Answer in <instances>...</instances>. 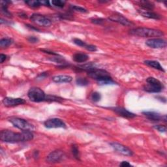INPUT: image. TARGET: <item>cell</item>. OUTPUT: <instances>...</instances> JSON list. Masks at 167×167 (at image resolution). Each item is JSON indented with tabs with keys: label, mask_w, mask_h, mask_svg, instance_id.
Segmentation results:
<instances>
[{
	"label": "cell",
	"mask_w": 167,
	"mask_h": 167,
	"mask_svg": "<svg viewBox=\"0 0 167 167\" xmlns=\"http://www.w3.org/2000/svg\"><path fill=\"white\" fill-rule=\"evenodd\" d=\"M7 59V56L5 55V54H0V63H3V61H5Z\"/></svg>",
	"instance_id": "ab89813d"
},
{
	"label": "cell",
	"mask_w": 167,
	"mask_h": 167,
	"mask_svg": "<svg viewBox=\"0 0 167 167\" xmlns=\"http://www.w3.org/2000/svg\"><path fill=\"white\" fill-rule=\"evenodd\" d=\"M30 20L36 24L40 26L48 27L51 26L52 24V20H50V19L44 16V15H42L40 14H33L32 16L30 17Z\"/></svg>",
	"instance_id": "52a82bcc"
},
{
	"label": "cell",
	"mask_w": 167,
	"mask_h": 167,
	"mask_svg": "<svg viewBox=\"0 0 167 167\" xmlns=\"http://www.w3.org/2000/svg\"><path fill=\"white\" fill-rule=\"evenodd\" d=\"M108 19L111 21L118 22L119 24H121L126 26H129L133 24V22H131L129 20H128L127 18L124 17L123 15L118 13H115L113 14H112L111 16H110L109 18H108Z\"/></svg>",
	"instance_id": "7c38bea8"
},
{
	"label": "cell",
	"mask_w": 167,
	"mask_h": 167,
	"mask_svg": "<svg viewBox=\"0 0 167 167\" xmlns=\"http://www.w3.org/2000/svg\"><path fill=\"white\" fill-rule=\"evenodd\" d=\"M3 104L7 107H13L18 105H22L26 103V100L22 98H13V97H5L2 101Z\"/></svg>",
	"instance_id": "5bb4252c"
},
{
	"label": "cell",
	"mask_w": 167,
	"mask_h": 167,
	"mask_svg": "<svg viewBox=\"0 0 167 167\" xmlns=\"http://www.w3.org/2000/svg\"><path fill=\"white\" fill-rule=\"evenodd\" d=\"M28 41L31 42V43H37V42H39V39L36 37H34V36H30L28 38Z\"/></svg>",
	"instance_id": "d590c367"
},
{
	"label": "cell",
	"mask_w": 167,
	"mask_h": 167,
	"mask_svg": "<svg viewBox=\"0 0 167 167\" xmlns=\"http://www.w3.org/2000/svg\"><path fill=\"white\" fill-rule=\"evenodd\" d=\"M65 3L66 2L62 1V0H53V1L50 2L51 6L59 7V8H63Z\"/></svg>",
	"instance_id": "4316f807"
},
{
	"label": "cell",
	"mask_w": 167,
	"mask_h": 167,
	"mask_svg": "<svg viewBox=\"0 0 167 167\" xmlns=\"http://www.w3.org/2000/svg\"><path fill=\"white\" fill-rule=\"evenodd\" d=\"M35 153H36V154L34 155V157H36H36H38V156H39V152H38V151H35Z\"/></svg>",
	"instance_id": "b9f144b4"
},
{
	"label": "cell",
	"mask_w": 167,
	"mask_h": 167,
	"mask_svg": "<svg viewBox=\"0 0 167 167\" xmlns=\"http://www.w3.org/2000/svg\"><path fill=\"white\" fill-rule=\"evenodd\" d=\"M13 43V39H11L10 38H3L0 40V46L2 48H5L9 47Z\"/></svg>",
	"instance_id": "7402d4cb"
},
{
	"label": "cell",
	"mask_w": 167,
	"mask_h": 167,
	"mask_svg": "<svg viewBox=\"0 0 167 167\" xmlns=\"http://www.w3.org/2000/svg\"><path fill=\"white\" fill-rule=\"evenodd\" d=\"M153 128L155 129L158 131L159 132H161V133H165L166 131V127L165 125H156L153 126Z\"/></svg>",
	"instance_id": "1f68e13d"
},
{
	"label": "cell",
	"mask_w": 167,
	"mask_h": 167,
	"mask_svg": "<svg viewBox=\"0 0 167 167\" xmlns=\"http://www.w3.org/2000/svg\"><path fill=\"white\" fill-rule=\"evenodd\" d=\"M66 155L63 151L55 150L50 153L46 157V161L48 163L54 164V163L60 162L65 159Z\"/></svg>",
	"instance_id": "ba28073f"
},
{
	"label": "cell",
	"mask_w": 167,
	"mask_h": 167,
	"mask_svg": "<svg viewBox=\"0 0 167 167\" xmlns=\"http://www.w3.org/2000/svg\"><path fill=\"white\" fill-rule=\"evenodd\" d=\"M49 60L51 61L56 62V63H60V65H66V61L64 60V58L61 57L59 55L56 56V57H52V58H50Z\"/></svg>",
	"instance_id": "cb8c5ba5"
},
{
	"label": "cell",
	"mask_w": 167,
	"mask_h": 167,
	"mask_svg": "<svg viewBox=\"0 0 167 167\" xmlns=\"http://www.w3.org/2000/svg\"><path fill=\"white\" fill-rule=\"evenodd\" d=\"M29 99L34 103H41L45 101L46 95L41 88L33 87L29 89L28 93Z\"/></svg>",
	"instance_id": "8992f818"
},
{
	"label": "cell",
	"mask_w": 167,
	"mask_h": 167,
	"mask_svg": "<svg viewBox=\"0 0 167 167\" xmlns=\"http://www.w3.org/2000/svg\"><path fill=\"white\" fill-rule=\"evenodd\" d=\"M142 114L144 115V116L153 122H160L164 121L165 122H166V116L164 115L162 116L158 112L154 111H144L142 112Z\"/></svg>",
	"instance_id": "4fadbf2b"
},
{
	"label": "cell",
	"mask_w": 167,
	"mask_h": 167,
	"mask_svg": "<svg viewBox=\"0 0 167 167\" xmlns=\"http://www.w3.org/2000/svg\"><path fill=\"white\" fill-rule=\"evenodd\" d=\"M120 166H123V167H127V166H131V165L130 164V163L129 162H127V161H122L121 163H120V165H119Z\"/></svg>",
	"instance_id": "74e56055"
},
{
	"label": "cell",
	"mask_w": 167,
	"mask_h": 167,
	"mask_svg": "<svg viewBox=\"0 0 167 167\" xmlns=\"http://www.w3.org/2000/svg\"><path fill=\"white\" fill-rule=\"evenodd\" d=\"M26 26L27 27V28H28L29 29H32V30H34V31H36V32H40V30L38 28H36L35 26H31L29 24H26Z\"/></svg>",
	"instance_id": "f35d334b"
},
{
	"label": "cell",
	"mask_w": 167,
	"mask_h": 167,
	"mask_svg": "<svg viewBox=\"0 0 167 167\" xmlns=\"http://www.w3.org/2000/svg\"><path fill=\"white\" fill-rule=\"evenodd\" d=\"M9 122L14 125V127L18 128L22 131H32L34 129V127L28 122L27 120L17 117H10L8 118Z\"/></svg>",
	"instance_id": "5b68a950"
},
{
	"label": "cell",
	"mask_w": 167,
	"mask_h": 167,
	"mask_svg": "<svg viewBox=\"0 0 167 167\" xmlns=\"http://www.w3.org/2000/svg\"><path fill=\"white\" fill-rule=\"evenodd\" d=\"M138 13L141 14V16L145 18L155 19V20H160V19H161V16L160 14H159L156 13H154L152 11L140 9H138Z\"/></svg>",
	"instance_id": "2e32d148"
},
{
	"label": "cell",
	"mask_w": 167,
	"mask_h": 167,
	"mask_svg": "<svg viewBox=\"0 0 167 167\" xmlns=\"http://www.w3.org/2000/svg\"><path fill=\"white\" fill-rule=\"evenodd\" d=\"M93 24H97V25H102L104 22V19L103 18H93L91 20Z\"/></svg>",
	"instance_id": "d6a6232c"
},
{
	"label": "cell",
	"mask_w": 167,
	"mask_h": 167,
	"mask_svg": "<svg viewBox=\"0 0 167 167\" xmlns=\"http://www.w3.org/2000/svg\"><path fill=\"white\" fill-rule=\"evenodd\" d=\"M10 2L7 1H2L1 2V11L3 14H4L5 17L11 18L12 17V14H11L9 11L7 9L8 8V4L10 3Z\"/></svg>",
	"instance_id": "ffe728a7"
},
{
	"label": "cell",
	"mask_w": 167,
	"mask_h": 167,
	"mask_svg": "<svg viewBox=\"0 0 167 167\" xmlns=\"http://www.w3.org/2000/svg\"><path fill=\"white\" fill-rule=\"evenodd\" d=\"M76 83L80 86H86L89 84V81L83 77H79L76 80Z\"/></svg>",
	"instance_id": "484cf974"
},
{
	"label": "cell",
	"mask_w": 167,
	"mask_h": 167,
	"mask_svg": "<svg viewBox=\"0 0 167 167\" xmlns=\"http://www.w3.org/2000/svg\"><path fill=\"white\" fill-rule=\"evenodd\" d=\"M63 101V99H62L61 97L57 96L54 95H47L46 97L45 101L48 102H57V103H61Z\"/></svg>",
	"instance_id": "603a6c76"
},
{
	"label": "cell",
	"mask_w": 167,
	"mask_h": 167,
	"mask_svg": "<svg viewBox=\"0 0 167 167\" xmlns=\"http://www.w3.org/2000/svg\"><path fill=\"white\" fill-rule=\"evenodd\" d=\"M33 134L32 131H22L21 133H15L9 130H3L0 133V139L2 142L7 143H18L32 141L33 139Z\"/></svg>",
	"instance_id": "6da1fadb"
},
{
	"label": "cell",
	"mask_w": 167,
	"mask_h": 167,
	"mask_svg": "<svg viewBox=\"0 0 167 167\" xmlns=\"http://www.w3.org/2000/svg\"><path fill=\"white\" fill-rule=\"evenodd\" d=\"M73 59L76 63H84L89 60V56L86 54L78 52L74 54Z\"/></svg>",
	"instance_id": "ac0fdd59"
},
{
	"label": "cell",
	"mask_w": 167,
	"mask_h": 167,
	"mask_svg": "<svg viewBox=\"0 0 167 167\" xmlns=\"http://www.w3.org/2000/svg\"><path fill=\"white\" fill-rule=\"evenodd\" d=\"M73 41L76 45L81 46V47H83V48H86V46L88 45V44H86V42H84L82 40H81V39H78V38L73 39Z\"/></svg>",
	"instance_id": "f546056e"
},
{
	"label": "cell",
	"mask_w": 167,
	"mask_h": 167,
	"mask_svg": "<svg viewBox=\"0 0 167 167\" xmlns=\"http://www.w3.org/2000/svg\"><path fill=\"white\" fill-rule=\"evenodd\" d=\"M44 125L48 129H54V128H64L65 129L67 125L63 120L60 118H50L44 122Z\"/></svg>",
	"instance_id": "9c48e42d"
},
{
	"label": "cell",
	"mask_w": 167,
	"mask_h": 167,
	"mask_svg": "<svg viewBox=\"0 0 167 167\" xmlns=\"http://www.w3.org/2000/svg\"><path fill=\"white\" fill-rule=\"evenodd\" d=\"M52 80L56 83H69L73 80V77L69 75H57L52 77Z\"/></svg>",
	"instance_id": "e0dca14e"
},
{
	"label": "cell",
	"mask_w": 167,
	"mask_h": 167,
	"mask_svg": "<svg viewBox=\"0 0 167 167\" xmlns=\"http://www.w3.org/2000/svg\"><path fill=\"white\" fill-rule=\"evenodd\" d=\"M144 63L146 65H147L149 67H152L155 69L159 70V71H162V72H165V69H163V67L161 65L160 63L157 61H155V60H146L144 61Z\"/></svg>",
	"instance_id": "d6986e66"
},
{
	"label": "cell",
	"mask_w": 167,
	"mask_h": 167,
	"mask_svg": "<svg viewBox=\"0 0 167 167\" xmlns=\"http://www.w3.org/2000/svg\"><path fill=\"white\" fill-rule=\"evenodd\" d=\"M71 151H72V153L74 157H75L76 160L78 161H80V152H79V148H78V147L73 144L71 146Z\"/></svg>",
	"instance_id": "83f0119b"
},
{
	"label": "cell",
	"mask_w": 167,
	"mask_h": 167,
	"mask_svg": "<svg viewBox=\"0 0 167 167\" xmlns=\"http://www.w3.org/2000/svg\"><path fill=\"white\" fill-rule=\"evenodd\" d=\"M91 99L94 102H99V101L101 99V95L99 94V93L95 91L94 93H92L91 95Z\"/></svg>",
	"instance_id": "4dcf8cb0"
},
{
	"label": "cell",
	"mask_w": 167,
	"mask_h": 167,
	"mask_svg": "<svg viewBox=\"0 0 167 167\" xmlns=\"http://www.w3.org/2000/svg\"><path fill=\"white\" fill-rule=\"evenodd\" d=\"M88 75L91 79L97 81L99 85L116 84L110 73L106 70L94 68L87 72Z\"/></svg>",
	"instance_id": "7a4b0ae2"
},
{
	"label": "cell",
	"mask_w": 167,
	"mask_h": 167,
	"mask_svg": "<svg viewBox=\"0 0 167 167\" xmlns=\"http://www.w3.org/2000/svg\"><path fill=\"white\" fill-rule=\"evenodd\" d=\"M18 17H20L23 18H28V16H27V14L25 13H23V12H21L20 13H18Z\"/></svg>",
	"instance_id": "60d3db41"
},
{
	"label": "cell",
	"mask_w": 167,
	"mask_h": 167,
	"mask_svg": "<svg viewBox=\"0 0 167 167\" xmlns=\"http://www.w3.org/2000/svg\"><path fill=\"white\" fill-rule=\"evenodd\" d=\"M71 9L72 11H75V12H79L81 13H88V10L84 7H82L77 5H71Z\"/></svg>",
	"instance_id": "f1b7e54d"
},
{
	"label": "cell",
	"mask_w": 167,
	"mask_h": 167,
	"mask_svg": "<svg viewBox=\"0 0 167 167\" xmlns=\"http://www.w3.org/2000/svg\"><path fill=\"white\" fill-rule=\"evenodd\" d=\"M85 48L90 52H96L97 50V46L93 45H87Z\"/></svg>",
	"instance_id": "e575fe53"
},
{
	"label": "cell",
	"mask_w": 167,
	"mask_h": 167,
	"mask_svg": "<svg viewBox=\"0 0 167 167\" xmlns=\"http://www.w3.org/2000/svg\"><path fill=\"white\" fill-rule=\"evenodd\" d=\"M137 3L142 9L151 11L154 8L153 3L148 1H140Z\"/></svg>",
	"instance_id": "44dd1931"
},
{
	"label": "cell",
	"mask_w": 167,
	"mask_h": 167,
	"mask_svg": "<svg viewBox=\"0 0 167 167\" xmlns=\"http://www.w3.org/2000/svg\"><path fill=\"white\" fill-rule=\"evenodd\" d=\"M48 76V73L47 72H44V73H41L40 75H39L37 79V80H42V79H44L46 76Z\"/></svg>",
	"instance_id": "8d00e7d4"
},
{
	"label": "cell",
	"mask_w": 167,
	"mask_h": 167,
	"mask_svg": "<svg viewBox=\"0 0 167 167\" xmlns=\"http://www.w3.org/2000/svg\"><path fill=\"white\" fill-rule=\"evenodd\" d=\"M25 3L26 4L32 8H37V7L41 6V1H37V0H30V1L25 2Z\"/></svg>",
	"instance_id": "d4e9b609"
},
{
	"label": "cell",
	"mask_w": 167,
	"mask_h": 167,
	"mask_svg": "<svg viewBox=\"0 0 167 167\" xmlns=\"http://www.w3.org/2000/svg\"><path fill=\"white\" fill-rule=\"evenodd\" d=\"M146 45L151 48H164L166 46V41L161 38H151L146 41Z\"/></svg>",
	"instance_id": "30bf717a"
},
{
	"label": "cell",
	"mask_w": 167,
	"mask_h": 167,
	"mask_svg": "<svg viewBox=\"0 0 167 167\" xmlns=\"http://www.w3.org/2000/svg\"><path fill=\"white\" fill-rule=\"evenodd\" d=\"M110 144L113 147L115 151L119 153L125 155V156H132V155H133V151L130 150L127 146L122 144L118 142H111L110 143Z\"/></svg>",
	"instance_id": "8fae6325"
},
{
	"label": "cell",
	"mask_w": 167,
	"mask_h": 167,
	"mask_svg": "<svg viewBox=\"0 0 167 167\" xmlns=\"http://www.w3.org/2000/svg\"><path fill=\"white\" fill-rule=\"evenodd\" d=\"M110 109L115 112L118 115L125 118L132 119L135 118L136 116H137V115L133 113V112H131L129 110H127V109H125V108H124L123 107H113V108H110Z\"/></svg>",
	"instance_id": "9a60e30c"
},
{
	"label": "cell",
	"mask_w": 167,
	"mask_h": 167,
	"mask_svg": "<svg viewBox=\"0 0 167 167\" xmlns=\"http://www.w3.org/2000/svg\"><path fill=\"white\" fill-rule=\"evenodd\" d=\"M61 18L66 19V20H73V18L71 14L70 13H64V14H61L59 16Z\"/></svg>",
	"instance_id": "836d02e7"
},
{
	"label": "cell",
	"mask_w": 167,
	"mask_h": 167,
	"mask_svg": "<svg viewBox=\"0 0 167 167\" xmlns=\"http://www.w3.org/2000/svg\"><path fill=\"white\" fill-rule=\"evenodd\" d=\"M130 34L133 36L142 37H162L164 36L162 31L147 28H137L130 30Z\"/></svg>",
	"instance_id": "3957f363"
},
{
	"label": "cell",
	"mask_w": 167,
	"mask_h": 167,
	"mask_svg": "<svg viewBox=\"0 0 167 167\" xmlns=\"http://www.w3.org/2000/svg\"><path fill=\"white\" fill-rule=\"evenodd\" d=\"M162 89V84L154 77L147 78L146 84L144 86V90L148 93H160Z\"/></svg>",
	"instance_id": "277c9868"
}]
</instances>
